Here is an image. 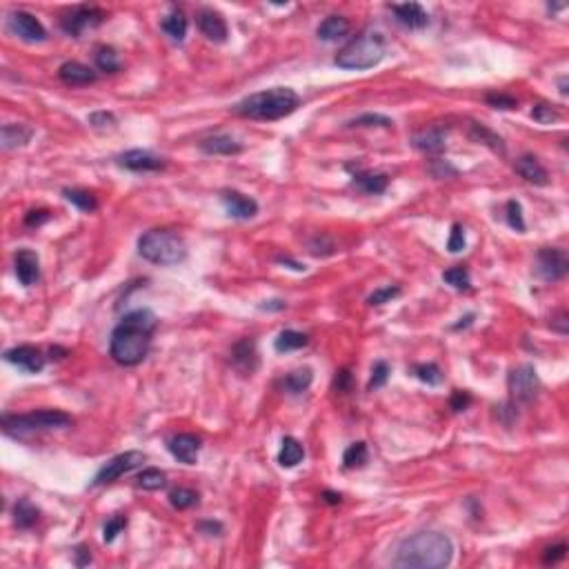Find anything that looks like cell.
I'll use <instances>...</instances> for the list:
<instances>
[{"instance_id": "obj_1", "label": "cell", "mask_w": 569, "mask_h": 569, "mask_svg": "<svg viewBox=\"0 0 569 569\" xmlns=\"http://www.w3.org/2000/svg\"><path fill=\"white\" fill-rule=\"evenodd\" d=\"M156 330V316L151 309H136L116 325L109 341V354L123 367H134L147 358L151 334Z\"/></svg>"}, {"instance_id": "obj_2", "label": "cell", "mask_w": 569, "mask_h": 569, "mask_svg": "<svg viewBox=\"0 0 569 569\" xmlns=\"http://www.w3.org/2000/svg\"><path fill=\"white\" fill-rule=\"evenodd\" d=\"M452 556L454 545L450 536L441 532H421L400 543L393 565L409 569H439L450 565Z\"/></svg>"}, {"instance_id": "obj_3", "label": "cell", "mask_w": 569, "mask_h": 569, "mask_svg": "<svg viewBox=\"0 0 569 569\" xmlns=\"http://www.w3.org/2000/svg\"><path fill=\"white\" fill-rule=\"evenodd\" d=\"M300 98L294 90H289V87H273V90L243 98L234 107V112L251 120H280L291 112H296Z\"/></svg>"}, {"instance_id": "obj_4", "label": "cell", "mask_w": 569, "mask_h": 569, "mask_svg": "<svg viewBox=\"0 0 569 569\" xmlns=\"http://www.w3.org/2000/svg\"><path fill=\"white\" fill-rule=\"evenodd\" d=\"M140 256L154 265H178L187 258V245L173 229H151L138 240Z\"/></svg>"}, {"instance_id": "obj_5", "label": "cell", "mask_w": 569, "mask_h": 569, "mask_svg": "<svg viewBox=\"0 0 569 569\" xmlns=\"http://www.w3.org/2000/svg\"><path fill=\"white\" fill-rule=\"evenodd\" d=\"M385 58V38L378 31H363L336 53V65L343 69H371Z\"/></svg>"}, {"instance_id": "obj_6", "label": "cell", "mask_w": 569, "mask_h": 569, "mask_svg": "<svg viewBox=\"0 0 569 569\" xmlns=\"http://www.w3.org/2000/svg\"><path fill=\"white\" fill-rule=\"evenodd\" d=\"M74 425V418L69 414L58 409H40L25 416H3V427L9 436L14 439H27L36 432H49V430H62V427Z\"/></svg>"}, {"instance_id": "obj_7", "label": "cell", "mask_w": 569, "mask_h": 569, "mask_svg": "<svg viewBox=\"0 0 569 569\" xmlns=\"http://www.w3.org/2000/svg\"><path fill=\"white\" fill-rule=\"evenodd\" d=\"M507 385H509L513 402H532L541 391L538 374H536V369L532 365H523V367L511 369Z\"/></svg>"}, {"instance_id": "obj_8", "label": "cell", "mask_w": 569, "mask_h": 569, "mask_svg": "<svg viewBox=\"0 0 569 569\" xmlns=\"http://www.w3.org/2000/svg\"><path fill=\"white\" fill-rule=\"evenodd\" d=\"M145 463V454L142 452H125V454H118L114 456L112 461H109L101 472L96 474L94 478V485H107V483H114L120 476H125L129 472H134L136 467H140Z\"/></svg>"}, {"instance_id": "obj_9", "label": "cell", "mask_w": 569, "mask_h": 569, "mask_svg": "<svg viewBox=\"0 0 569 569\" xmlns=\"http://www.w3.org/2000/svg\"><path fill=\"white\" fill-rule=\"evenodd\" d=\"M103 18H105V14L96 7H76L71 14H67L60 20V25L69 36L78 38L80 34H85L87 29L101 25Z\"/></svg>"}, {"instance_id": "obj_10", "label": "cell", "mask_w": 569, "mask_h": 569, "mask_svg": "<svg viewBox=\"0 0 569 569\" xmlns=\"http://www.w3.org/2000/svg\"><path fill=\"white\" fill-rule=\"evenodd\" d=\"M569 269V260L563 249H552L545 247L538 251V267L536 271L541 273L545 280H561Z\"/></svg>"}, {"instance_id": "obj_11", "label": "cell", "mask_w": 569, "mask_h": 569, "mask_svg": "<svg viewBox=\"0 0 569 569\" xmlns=\"http://www.w3.org/2000/svg\"><path fill=\"white\" fill-rule=\"evenodd\" d=\"M9 29L27 42L47 40V29L42 27L40 20L36 16H31L29 12H14L12 16H9Z\"/></svg>"}, {"instance_id": "obj_12", "label": "cell", "mask_w": 569, "mask_h": 569, "mask_svg": "<svg viewBox=\"0 0 569 569\" xmlns=\"http://www.w3.org/2000/svg\"><path fill=\"white\" fill-rule=\"evenodd\" d=\"M5 360L12 363L20 369L29 371V374H38V371L45 369V356H42L40 349L31 347V345H23V347H14L5 352Z\"/></svg>"}, {"instance_id": "obj_13", "label": "cell", "mask_w": 569, "mask_h": 569, "mask_svg": "<svg viewBox=\"0 0 569 569\" xmlns=\"http://www.w3.org/2000/svg\"><path fill=\"white\" fill-rule=\"evenodd\" d=\"M169 452L176 461H180L185 465H194L196 461H198L201 439L194 434H178L169 441Z\"/></svg>"}, {"instance_id": "obj_14", "label": "cell", "mask_w": 569, "mask_h": 569, "mask_svg": "<svg viewBox=\"0 0 569 569\" xmlns=\"http://www.w3.org/2000/svg\"><path fill=\"white\" fill-rule=\"evenodd\" d=\"M118 162L123 167L131 169V171H158L165 167V160L154 156L151 151L147 149H131V151H125L123 156L118 158Z\"/></svg>"}, {"instance_id": "obj_15", "label": "cell", "mask_w": 569, "mask_h": 569, "mask_svg": "<svg viewBox=\"0 0 569 569\" xmlns=\"http://www.w3.org/2000/svg\"><path fill=\"white\" fill-rule=\"evenodd\" d=\"M16 276L20 280V284H25V287H31L38 276H40V260H38V254L31 249H18L16 251Z\"/></svg>"}, {"instance_id": "obj_16", "label": "cell", "mask_w": 569, "mask_h": 569, "mask_svg": "<svg viewBox=\"0 0 569 569\" xmlns=\"http://www.w3.org/2000/svg\"><path fill=\"white\" fill-rule=\"evenodd\" d=\"M223 203H225L227 214L232 218H238V221H249V218H254L258 214V203L240 192H225Z\"/></svg>"}, {"instance_id": "obj_17", "label": "cell", "mask_w": 569, "mask_h": 569, "mask_svg": "<svg viewBox=\"0 0 569 569\" xmlns=\"http://www.w3.org/2000/svg\"><path fill=\"white\" fill-rule=\"evenodd\" d=\"M393 14H396V20L407 29H423L430 23V16L423 9V5L418 3H405V5H393Z\"/></svg>"}, {"instance_id": "obj_18", "label": "cell", "mask_w": 569, "mask_h": 569, "mask_svg": "<svg viewBox=\"0 0 569 569\" xmlns=\"http://www.w3.org/2000/svg\"><path fill=\"white\" fill-rule=\"evenodd\" d=\"M198 29L210 38L212 42H225L227 40V23L221 14L212 12V9H205L198 14Z\"/></svg>"}, {"instance_id": "obj_19", "label": "cell", "mask_w": 569, "mask_h": 569, "mask_svg": "<svg viewBox=\"0 0 569 569\" xmlns=\"http://www.w3.org/2000/svg\"><path fill=\"white\" fill-rule=\"evenodd\" d=\"M58 76L65 85H71V87H78V85H90V83H96V71L90 69L87 65L83 62H76V60H69V62H62L60 69H58Z\"/></svg>"}, {"instance_id": "obj_20", "label": "cell", "mask_w": 569, "mask_h": 569, "mask_svg": "<svg viewBox=\"0 0 569 569\" xmlns=\"http://www.w3.org/2000/svg\"><path fill=\"white\" fill-rule=\"evenodd\" d=\"M411 142L416 149L425 151V154H441V151L445 149V131L441 127L421 129L414 134Z\"/></svg>"}, {"instance_id": "obj_21", "label": "cell", "mask_w": 569, "mask_h": 569, "mask_svg": "<svg viewBox=\"0 0 569 569\" xmlns=\"http://www.w3.org/2000/svg\"><path fill=\"white\" fill-rule=\"evenodd\" d=\"M201 149L205 154H223V156H232V154H240L243 151V145H240L238 140H234L232 136L227 134H216V136H210V138H203L201 140Z\"/></svg>"}, {"instance_id": "obj_22", "label": "cell", "mask_w": 569, "mask_h": 569, "mask_svg": "<svg viewBox=\"0 0 569 569\" xmlns=\"http://www.w3.org/2000/svg\"><path fill=\"white\" fill-rule=\"evenodd\" d=\"M513 169H516L527 182H534V185H547L550 182L547 169L541 165V160L536 156H520L516 160V165H513Z\"/></svg>"}, {"instance_id": "obj_23", "label": "cell", "mask_w": 569, "mask_h": 569, "mask_svg": "<svg viewBox=\"0 0 569 569\" xmlns=\"http://www.w3.org/2000/svg\"><path fill=\"white\" fill-rule=\"evenodd\" d=\"M232 360L240 371H249L251 374V371L258 367V354H256L254 341L245 338V341L236 343L234 349H232Z\"/></svg>"}, {"instance_id": "obj_24", "label": "cell", "mask_w": 569, "mask_h": 569, "mask_svg": "<svg viewBox=\"0 0 569 569\" xmlns=\"http://www.w3.org/2000/svg\"><path fill=\"white\" fill-rule=\"evenodd\" d=\"M31 136H34V129L27 125H16V123L3 125V131H0V140H3L5 151L16 149V147H25L31 140Z\"/></svg>"}, {"instance_id": "obj_25", "label": "cell", "mask_w": 569, "mask_h": 569, "mask_svg": "<svg viewBox=\"0 0 569 569\" xmlns=\"http://www.w3.org/2000/svg\"><path fill=\"white\" fill-rule=\"evenodd\" d=\"M316 34H319L321 40L334 42V40H338V38H343V36L349 34V20L343 18V16H330V18L323 20Z\"/></svg>"}, {"instance_id": "obj_26", "label": "cell", "mask_w": 569, "mask_h": 569, "mask_svg": "<svg viewBox=\"0 0 569 569\" xmlns=\"http://www.w3.org/2000/svg\"><path fill=\"white\" fill-rule=\"evenodd\" d=\"M389 178L385 173H367V171H356L354 173V185L365 194H382L387 189Z\"/></svg>"}, {"instance_id": "obj_27", "label": "cell", "mask_w": 569, "mask_h": 569, "mask_svg": "<svg viewBox=\"0 0 569 569\" xmlns=\"http://www.w3.org/2000/svg\"><path fill=\"white\" fill-rule=\"evenodd\" d=\"M305 458V450H303V445L296 441V439H291V436H287V439H282V445H280V454H278V463L280 467H296L300 461Z\"/></svg>"}, {"instance_id": "obj_28", "label": "cell", "mask_w": 569, "mask_h": 569, "mask_svg": "<svg viewBox=\"0 0 569 569\" xmlns=\"http://www.w3.org/2000/svg\"><path fill=\"white\" fill-rule=\"evenodd\" d=\"M312 380H314V374H312V369L309 367H303V369H294L289 371L287 376L282 378V387L287 393H303L305 389H307L312 385Z\"/></svg>"}, {"instance_id": "obj_29", "label": "cell", "mask_w": 569, "mask_h": 569, "mask_svg": "<svg viewBox=\"0 0 569 569\" xmlns=\"http://www.w3.org/2000/svg\"><path fill=\"white\" fill-rule=\"evenodd\" d=\"M38 520V509L31 505L27 498H20L14 507V523L18 529H29L34 527Z\"/></svg>"}, {"instance_id": "obj_30", "label": "cell", "mask_w": 569, "mask_h": 569, "mask_svg": "<svg viewBox=\"0 0 569 569\" xmlns=\"http://www.w3.org/2000/svg\"><path fill=\"white\" fill-rule=\"evenodd\" d=\"M162 31L171 38V40H185L187 36V18H185L180 12H171L169 16H165V20L160 23Z\"/></svg>"}, {"instance_id": "obj_31", "label": "cell", "mask_w": 569, "mask_h": 569, "mask_svg": "<svg viewBox=\"0 0 569 569\" xmlns=\"http://www.w3.org/2000/svg\"><path fill=\"white\" fill-rule=\"evenodd\" d=\"M307 343H309L307 334H300V332H294V330H284V332L278 334L273 347H276V352H294V349H300V347H305Z\"/></svg>"}, {"instance_id": "obj_32", "label": "cell", "mask_w": 569, "mask_h": 569, "mask_svg": "<svg viewBox=\"0 0 569 569\" xmlns=\"http://www.w3.org/2000/svg\"><path fill=\"white\" fill-rule=\"evenodd\" d=\"M94 58H96V67L101 71H105V74L120 71V56H118V51L114 47H107V45L98 47Z\"/></svg>"}, {"instance_id": "obj_33", "label": "cell", "mask_w": 569, "mask_h": 569, "mask_svg": "<svg viewBox=\"0 0 569 569\" xmlns=\"http://www.w3.org/2000/svg\"><path fill=\"white\" fill-rule=\"evenodd\" d=\"M472 138L478 140V142H483V145H487V147H491L494 151H498V154H505V142H502V138L498 134H494L491 129H487L485 125L474 123L472 125Z\"/></svg>"}, {"instance_id": "obj_34", "label": "cell", "mask_w": 569, "mask_h": 569, "mask_svg": "<svg viewBox=\"0 0 569 569\" xmlns=\"http://www.w3.org/2000/svg\"><path fill=\"white\" fill-rule=\"evenodd\" d=\"M369 458V452H367V445L365 443H354L349 445L345 454H343V467L345 469H356V467H363Z\"/></svg>"}, {"instance_id": "obj_35", "label": "cell", "mask_w": 569, "mask_h": 569, "mask_svg": "<svg viewBox=\"0 0 569 569\" xmlns=\"http://www.w3.org/2000/svg\"><path fill=\"white\" fill-rule=\"evenodd\" d=\"M62 196L67 198L71 205L78 207L80 212H94L98 207V201L92 192H85V189H65Z\"/></svg>"}, {"instance_id": "obj_36", "label": "cell", "mask_w": 569, "mask_h": 569, "mask_svg": "<svg viewBox=\"0 0 569 569\" xmlns=\"http://www.w3.org/2000/svg\"><path fill=\"white\" fill-rule=\"evenodd\" d=\"M443 280L447 284H452V287L458 289V291H467L469 287H472V278H469V271L465 267H461V265L447 269L443 273Z\"/></svg>"}, {"instance_id": "obj_37", "label": "cell", "mask_w": 569, "mask_h": 569, "mask_svg": "<svg viewBox=\"0 0 569 569\" xmlns=\"http://www.w3.org/2000/svg\"><path fill=\"white\" fill-rule=\"evenodd\" d=\"M138 485L147 491H158L167 485V476H165V472H160V469L151 467V469H145V472L138 476Z\"/></svg>"}, {"instance_id": "obj_38", "label": "cell", "mask_w": 569, "mask_h": 569, "mask_svg": "<svg viewBox=\"0 0 569 569\" xmlns=\"http://www.w3.org/2000/svg\"><path fill=\"white\" fill-rule=\"evenodd\" d=\"M169 502H171V507H176V509H189L194 505H198V491L187 489V487H178L169 494Z\"/></svg>"}, {"instance_id": "obj_39", "label": "cell", "mask_w": 569, "mask_h": 569, "mask_svg": "<svg viewBox=\"0 0 569 569\" xmlns=\"http://www.w3.org/2000/svg\"><path fill=\"white\" fill-rule=\"evenodd\" d=\"M414 376L427 382V385H439L443 380V374H441V367L434 365V363H423V365H416L414 367Z\"/></svg>"}, {"instance_id": "obj_40", "label": "cell", "mask_w": 569, "mask_h": 569, "mask_svg": "<svg viewBox=\"0 0 569 569\" xmlns=\"http://www.w3.org/2000/svg\"><path fill=\"white\" fill-rule=\"evenodd\" d=\"M391 118L382 114H363L354 120H349V127H391Z\"/></svg>"}, {"instance_id": "obj_41", "label": "cell", "mask_w": 569, "mask_h": 569, "mask_svg": "<svg viewBox=\"0 0 569 569\" xmlns=\"http://www.w3.org/2000/svg\"><path fill=\"white\" fill-rule=\"evenodd\" d=\"M400 296V287H396V284H389V287H382V289H376L371 296L367 298L369 305H374V307H378V305H385V303H391L393 298H398Z\"/></svg>"}, {"instance_id": "obj_42", "label": "cell", "mask_w": 569, "mask_h": 569, "mask_svg": "<svg viewBox=\"0 0 569 569\" xmlns=\"http://www.w3.org/2000/svg\"><path fill=\"white\" fill-rule=\"evenodd\" d=\"M125 525H127V518H125V516H114V518H109L107 525H105V529H103V541H105V543H114V541H116V536L125 529Z\"/></svg>"}, {"instance_id": "obj_43", "label": "cell", "mask_w": 569, "mask_h": 569, "mask_svg": "<svg viewBox=\"0 0 569 569\" xmlns=\"http://www.w3.org/2000/svg\"><path fill=\"white\" fill-rule=\"evenodd\" d=\"M507 223L511 229H516V232H525V218H523V210L516 201H509L507 203Z\"/></svg>"}, {"instance_id": "obj_44", "label": "cell", "mask_w": 569, "mask_h": 569, "mask_svg": "<svg viewBox=\"0 0 569 569\" xmlns=\"http://www.w3.org/2000/svg\"><path fill=\"white\" fill-rule=\"evenodd\" d=\"M532 118L541 125H552L554 120H558V112L552 109L550 105H536L532 109Z\"/></svg>"}, {"instance_id": "obj_45", "label": "cell", "mask_w": 569, "mask_h": 569, "mask_svg": "<svg viewBox=\"0 0 569 569\" xmlns=\"http://www.w3.org/2000/svg\"><path fill=\"white\" fill-rule=\"evenodd\" d=\"M389 378V365L387 363H376L374 369H371V378H369V389H378L387 382Z\"/></svg>"}, {"instance_id": "obj_46", "label": "cell", "mask_w": 569, "mask_h": 569, "mask_svg": "<svg viewBox=\"0 0 569 569\" xmlns=\"http://www.w3.org/2000/svg\"><path fill=\"white\" fill-rule=\"evenodd\" d=\"M447 249L452 251V254H458V251L465 249V229L461 225H452V234H450V240H447Z\"/></svg>"}, {"instance_id": "obj_47", "label": "cell", "mask_w": 569, "mask_h": 569, "mask_svg": "<svg viewBox=\"0 0 569 569\" xmlns=\"http://www.w3.org/2000/svg\"><path fill=\"white\" fill-rule=\"evenodd\" d=\"M90 125L96 129H107L116 125V116L112 112H94L90 116Z\"/></svg>"}, {"instance_id": "obj_48", "label": "cell", "mask_w": 569, "mask_h": 569, "mask_svg": "<svg viewBox=\"0 0 569 569\" xmlns=\"http://www.w3.org/2000/svg\"><path fill=\"white\" fill-rule=\"evenodd\" d=\"M487 103L491 107H496V109H513L516 107V98L509 96V94H489Z\"/></svg>"}, {"instance_id": "obj_49", "label": "cell", "mask_w": 569, "mask_h": 569, "mask_svg": "<svg viewBox=\"0 0 569 569\" xmlns=\"http://www.w3.org/2000/svg\"><path fill=\"white\" fill-rule=\"evenodd\" d=\"M565 552H567V547H565V545L547 547L545 554H543V563H545V565H554V563H558V561H563V558H565Z\"/></svg>"}, {"instance_id": "obj_50", "label": "cell", "mask_w": 569, "mask_h": 569, "mask_svg": "<svg viewBox=\"0 0 569 569\" xmlns=\"http://www.w3.org/2000/svg\"><path fill=\"white\" fill-rule=\"evenodd\" d=\"M450 405H452L454 411H465L469 405H472V396H469L467 391H454Z\"/></svg>"}, {"instance_id": "obj_51", "label": "cell", "mask_w": 569, "mask_h": 569, "mask_svg": "<svg viewBox=\"0 0 569 569\" xmlns=\"http://www.w3.org/2000/svg\"><path fill=\"white\" fill-rule=\"evenodd\" d=\"M349 382H352V374H349V369H341L334 378V389L345 393L349 389Z\"/></svg>"}, {"instance_id": "obj_52", "label": "cell", "mask_w": 569, "mask_h": 569, "mask_svg": "<svg viewBox=\"0 0 569 569\" xmlns=\"http://www.w3.org/2000/svg\"><path fill=\"white\" fill-rule=\"evenodd\" d=\"M47 221H49V214H47V212H42V210H38V212H29V214H27L25 225H29V227H38V225L47 223Z\"/></svg>"}, {"instance_id": "obj_53", "label": "cell", "mask_w": 569, "mask_h": 569, "mask_svg": "<svg viewBox=\"0 0 569 569\" xmlns=\"http://www.w3.org/2000/svg\"><path fill=\"white\" fill-rule=\"evenodd\" d=\"M92 563V554L87 552V547H78V550H76V565L78 567H83V565H90Z\"/></svg>"}, {"instance_id": "obj_54", "label": "cell", "mask_w": 569, "mask_h": 569, "mask_svg": "<svg viewBox=\"0 0 569 569\" xmlns=\"http://www.w3.org/2000/svg\"><path fill=\"white\" fill-rule=\"evenodd\" d=\"M567 323H569V321H567V314H565V312H561V314H558V319H554V321H552V327H554L556 332L567 334Z\"/></svg>"}, {"instance_id": "obj_55", "label": "cell", "mask_w": 569, "mask_h": 569, "mask_svg": "<svg viewBox=\"0 0 569 569\" xmlns=\"http://www.w3.org/2000/svg\"><path fill=\"white\" fill-rule=\"evenodd\" d=\"M323 498L325 502H330V505H338V502H341V494H336V491H325Z\"/></svg>"}, {"instance_id": "obj_56", "label": "cell", "mask_w": 569, "mask_h": 569, "mask_svg": "<svg viewBox=\"0 0 569 569\" xmlns=\"http://www.w3.org/2000/svg\"><path fill=\"white\" fill-rule=\"evenodd\" d=\"M561 94H567V80H561Z\"/></svg>"}]
</instances>
